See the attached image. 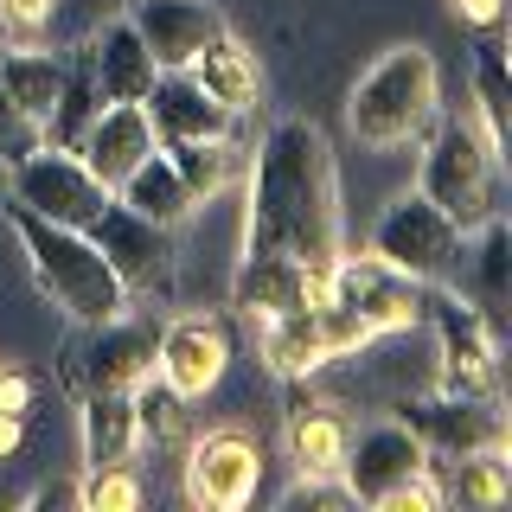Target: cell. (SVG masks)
<instances>
[{
	"instance_id": "6da1fadb",
	"label": "cell",
	"mask_w": 512,
	"mask_h": 512,
	"mask_svg": "<svg viewBox=\"0 0 512 512\" xmlns=\"http://www.w3.org/2000/svg\"><path fill=\"white\" fill-rule=\"evenodd\" d=\"M340 173L333 148L308 116H282L250 154L244 256L231 276V308L250 320L320 301V282L340 263Z\"/></svg>"
},
{
	"instance_id": "7a4b0ae2",
	"label": "cell",
	"mask_w": 512,
	"mask_h": 512,
	"mask_svg": "<svg viewBox=\"0 0 512 512\" xmlns=\"http://www.w3.org/2000/svg\"><path fill=\"white\" fill-rule=\"evenodd\" d=\"M7 224L26 250V269L39 282V295L64 308L77 327H103V320L128 314V288L116 282V269L103 263V250L90 244V231H71V224H52L39 212L7 199Z\"/></svg>"
},
{
	"instance_id": "3957f363",
	"label": "cell",
	"mask_w": 512,
	"mask_h": 512,
	"mask_svg": "<svg viewBox=\"0 0 512 512\" xmlns=\"http://www.w3.org/2000/svg\"><path fill=\"white\" fill-rule=\"evenodd\" d=\"M442 116V71L423 45H391L346 96V128L365 148H404Z\"/></svg>"
},
{
	"instance_id": "277c9868",
	"label": "cell",
	"mask_w": 512,
	"mask_h": 512,
	"mask_svg": "<svg viewBox=\"0 0 512 512\" xmlns=\"http://www.w3.org/2000/svg\"><path fill=\"white\" fill-rule=\"evenodd\" d=\"M436 212L455 224L461 237H474L480 224L500 218V154L474 122H442L436 141L423 154V180H416Z\"/></svg>"
},
{
	"instance_id": "5b68a950",
	"label": "cell",
	"mask_w": 512,
	"mask_h": 512,
	"mask_svg": "<svg viewBox=\"0 0 512 512\" xmlns=\"http://www.w3.org/2000/svg\"><path fill=\"white\" fill-rule=\"evenodd\" d=\"M372 340L378 333L352 308H340V301H301V308L263 320V365L276 378H314L320 365L352 359V352H365Z\"/></svg>"
},
{
	"instance_id": "8992f818",
	"label": "cell",
	"mask_w": 512,
	"mask_h": 512,
	"mask_svg": "<svg viewBox=\"0 0 512 512\" xmlns=\"http://www.w3.org/2000/svg\"><path fill=\"white\" fill-rule=\"evenodd\" d=\"M7 199L26 205V212H39V218H52V224L90 231L116 192L96 180V173H90L71 148H52V141H39L32 154H20V160L7 167Z\"/></svg>"
},
{
	"instance_id": "52a82bcc",
	"label": "cell",
	"mask_w": 512,
	"mask_h": 512,
	"mask_svg": "<svg viewBox=\"0 0 512 512\" xmlns=\"http://www.w3.org/2000/svg\"><path fill=\"white\" fill-rule=\"evenodd\" d=\"M461 244H468V237H461L455 224L423 199V192L391 199V205H384V218L372 224V256H378V263H391L397 276L423 282V288L429 282H455Z\"/></svg>"
},
{
	"instance_id": "ba28073f",
	"label": "cell",
	"mask_w": 512,
	"mask_h": 512,
	"mask_svg": "<svg viewBox=\"0 0 512 512\" xmlns=\"http://www.w3.org/2000/svg\"><path fill=\"white\" fill-rule=\"evenodd\" d=\"M397 423L410 429L429 455H506L512 429L493 397H455V391H436V397H404L397 404Z\"/></svg>"
},
{
	"instance_id": "9c48e42d",
	"label": "cell",
	"mask_w": 512,
	"mask_h": 512,
	"mask_svg": "<svg viewBox=\"0 0 512 512\" xmlns=\"http://www.w3.org/2000/svg\"><path fill=\"white\" fill-rule=\"evenodd\" d=\"M320 301L352 308L365 327L378 333V340H384V333H410L416 320H423V282L397 276V269L378 263L372 250H365V256H346L340 250V263H333L327 282H320Z\"/></svg>"
},
{
	"instance_id": "30bf717a",
	"label": "cell",
	"mask_w": 512,
	"mask_h": 512,
	"mask_svg": "<svg viewBox=\"0 0 512 512\" xmlns=\"http://www.w3.org/2000/svg\"><path fill=\"white\" fill-rule=\"evenodd\" d=\"M263 487V442L250 429H205L186 442V500L205 512H237Z\"/></svg>"
},
{
	"instance_id": "8fae6325",
	"label": "cell",
	"mask_w": 512,
	"mask_h": 512,
	"mask_svg": "<svg viewBox=\"0 0 512 512\" xmlns=\"http://www.w3.org/2000/svg\"><path fill=\"white\" fill-rule=\"evenodd\" d=\"M429 320H436V391L455 397H493L500 384V365H493V320L474 314L461 295H423Z\"/></svg>"
},
{
	"instance_id": "7c38bea8",
	"label": "cell",
	"mask_w": 512,
	"mask_h": 512,
	"mask_svg": "<svg viewBox=\"0 0 512 512\" xmlns=\"http://www.w3.org/2000/svg\"><path fill=\"white\" fill-rule=\"evenodd\" d=\"M90 244L103 250V263L116 269L128 295H160L173 282V231L141 212H128L122 199L103 205V218L90 224Z\"/></svg>"
},
{
	"instance_id": "4fadbf2b",
	"label": "cell",
	"mask_w": 512,
	"mask_h": 512,
	"mask_svg": "<svg viewBox=\"0 0 512 512\" xmlns=\"http://www.w3.org/2000/svg\"><path fill=\"white\" fill-rule=\"evenodd\" d=\"M224 365H231V327L218 314H180L160 327V346H154V378L167 391H180L186 404L205 391H218Z\"/></svg>"
},
{
	"instance_id": "5bb4252c",
	"label": "cell",
	"mask_w": 512,
	"mask_h": 512,
	"mask_svg": "<svg viewBox=\"0 0 512 512\" xmlns=\"http://www.w3.org/2000/svg\"><path fill=\"white\" fill-rule=\"evenodd\" d=\"M90 340L77 352L71 378L77 391H135L141 378H154V346H160V327L154 320H135V314H116L103 327H84Z\"/></svg>"
},
{
	"instance_id": "9a60e30c",
	"label": "cell",
	"mask_w": 512,
	"mask_h": 512,
	"mask_svg": "<svg viewBox=\"0 0 512 512\" xmlns=\"http://www.w3.org/2000/svg\"><path fill=\"white\" fill-rule=\"evenodd\" d=\"M429 468V448L410 436L404 423H378L365 429V436L346 442V468H340V487L352 493V506H378L391 487H404V480H416Z\"/></svg>"
},
{
	"instance_id": "2e32d148",
	"label": "cell",
	"mask_w": 512,
	"mask_h": 512,
	"mask_svg": "<svg viewBox=\"0 0 512 512\" xmlns=\"http://www.w3.org/2000/svg\"><path fill=\"white\" fill-rule=\"evenodd\" d=\"M352 442V416L333 397L308 391V378H288V461L301 480H340Z\"/></svg>"
},
{
	"instance_id": "e0dca14e",
	"label": "cell",
	"mask_w": 512,
	"mask_h": 512,
	"mask_svg": "<svg viewBox=\"0 0 512 512\" xmlns=\"http://www.w3.org/2000/svg\"><path fill=\"white\" fill-rule=\"evenodd\" d=\"M128 26L141 32L160 71H186L224 32V13L218 0H128Z\"/></svg>"
},
{
	"instance_id": "ac0fdd59",
	"label": "cell",
	"mask_w": 512,
	"mask_h": 512,
	"mask_svg": "<svg viewBox=\"0 0 512 512\" xmlns=\"http://www.w3.org/2000/svg\"><path fill=\"white\" fill-rule=\"evenodd\" d=\"M141 109H148L160 148H173V141H231V128H237L231 109L212 103L186 71H160L154 90L141 96Z\"/></svg>"
},
{
	"instance_id": "d6986e66",
	"label": "cell",
	"mask_w": 512,
	"mask_h": 512,
	"mask_svg": "<svg viewBox=\"0 0 512 512\" xmlns=\"http://www.w3.org/2000/svg\"><path fill=\"white\" fill-rule=\"evenodd\" d=\"M154 148H160V141H154L148 109H141V103H103V116L90 122V135H84V148H77V160H84L96 180L116 192Z\"/></svg>"
},
{
	"instance_id": "ffe728a7",
	"label": "cell",
	"mask_w": 512,
	"mask_h": 512,
	"mask_svg": "<svg viewBox=\"0 0 512 512\" xmlns=\"http://www.w3.org/2000/svg\"><path fill=\"white\" fill-rule=\"evenodd\" d=\"M455 288H461V301H468L474 314L506 320V301H512V231H506V218L480 224L468 244H461Z\"/></svg>"
},
{
	"instance_id": "44dd1931",
	"label": "cell",
	"mask_w": 512,
	"mask_h": 512,
	"mask_svg": "<svg viewBox=\"0 0 512 512\" xmlns=\"http://www.w3.org/2000/svg\"><path fill=\"white\" fill-rule=\"evenodd\" d=\"M84 52H90V71H96L103 103H141V96L154 90V77H160L154 52L141 45V32L128 26V20H109V26L84 45Z\"/></svg>"
},
{
	"instance_id": "7402d4cb",
	"label": "cell",
	"mask_w": 512,
	"mask_h": 512,
	"mask_svg": "<svg viewBox=\"0 0 512 512\" xmlns=\"http://www.w3.org/2000/svg\"><path fill=\"white\" fill-rule=\"evenodd\" d=\"M84 468H122L141 455L135 391H84Z\"/></svg>"
},
{
	"instance_id": "603a6c76",
	"label": "cell",
	"mask_w": 512,
	"mask_h": 512,
	"mask_svg": "<svg viewBox=\"0 0 512 512\" xmlns=\"http://www.w3.org/2000/svg\"><path fill=\"white\" fill-rule=\"evenodd\" d=\"M186 77H192V84H199L205 96H212V103H224V109H231V116H244V109L256 103V90H263L256 52H250L244 39H237L231 26H224L218 39L205 45V52L192 58V64H186Z\"/></svg>"
},
{
	"instance_id": "cb8c5ba5",
	"label": "cell",
	"mask_w": 512,
	"mask_h": 512,
	"mask_svg": "<svg viewBox=\"0 0 512 512\" xmlns=\"http://www.w3.org/2000/svg\"><path fill=\"white\" fill-rule=\"evenodd\" d=\"M429 474H436L442 506H461V512H493L512 500L506 455H429Z\"/></svg>"
},
{
	"instance_id": "d4e9b609",
	"label": "cell",
	"mask_w": 512,
	"mask_h": 512,
	"mask_svg": "<svg viewBox=\"0 0 512 512\" xmlns=\"http://www.w3.org/2000/svg\"><path fill=\"white\" fill-rule=\"evenodd\" d=\"M116 199L128 205V212H141V218H154V224H186L192 212H199V199L186 192V180L173 173V160H167V148H154L148 160H141L135 173L116 186Z\"/></svg>"
},
{
	"instance_id": "484cf974",
	"label": "cell",
	"mask_w": 512,
	"mask_h": 512,
	"mask_svg": "<svg viewBox=\"0 0 512 512\" xmlns=\"http://www.w3.org/2000/svg\"><path fill=\"white\" fill-rule=\"evenodd\" d=\"M0 84H7L13 109L39 128L45 141V122H52V103L64 90V52H0Z\"/></svg>"
},
{
	"instance_id": "4316f807",
	"label": "cell",
	"mask_w": 512,
	"mask_h": 512,
	"mask_svg": "<svg viewBox=\"0 0 512 512\" xmlns=\"http://www.w3.org/2000/svg\"><path fill=\"white\" fill-rule=\"evenodd\" d=\"M96 116H103V90H96L90 52H71V58H64V90H58V103H52V122H45V141L77 154Z\"/></svg>"
},
{
	"instance_id": "83f0119b",
	"label": "cell",
	"mask_w": 512,
	"mask_h": 512,
	"mask_svg": "<svg viewBox=\"0 0 512 512\" xmlns=\"http://www.w3.org/2000/svg\"><path fill=\"white\" fill-rule=\"evenodd\" d=\"M474 96H480V135L493 141V154H506L512 141V84H506V45L487 39L474 52Z\"/></svg>"
},
{
	"instance_id": "f1b7e54d",
	"label": "cell",
	"mask_w": 512,
	"mask_h": 512,
	"mask_svg": "<svg viewBox=\"0 0 512 512\" xmlns=\"http://www.w3.org/2000/svg\"><path fill=\"white\" fill-rule=\"evenodd\" d=\"M167 160H173V173L186 180V192L199 205L218 199V192L231 186V173H237V148H231V141H173Z\"/></svg>"
},
{
	"instance_id": "f546056e",
	"label": "cell",
	"mask_w": 512,
	"mask_h": 512,
	"mask_svg": "<svg viewBox=\"0 0 512 512\" xmlns=\"http://www.w3.org/2000/svg\"><path fill=\"white\" fill-rule=\"evenodd\" d=\"M135 416H141V442H160V448L186 442V397L167 391L160 378L135 384Z\"/></svg>"
},
{
	"instance_id": "4dcf8cb0",
	"label": "cell",
	"mask_w": 512,
	"mask_h": 512,
	"mask_svg": "<svg viewBox=\"0 0 512 512\" xmlns=\"http://www.w3.org/2000/svg\"><path fill=\"white\" fill-rule=\"evenodd\" d=\"M148 500V487H141L135 461H122V468H84L77 480V506L84 512H135Z\"/></svg>"
},
{
	"instance_id": "1f68e13d",
	"label": "cell",
	"mask_w": 512,
	"mask_h": 512,
	"mask_svg": "<svg viewBox=\"0 0 512 512\" xmlns=\"http://www.w3.org/2000/svg\"><path fill=\"white\" fill-rule=\"evenodd\" d=\"M39 148V128H32L20 109H13V96H7V84H0V167H13L20 154H32Z\"/></svg>"
},
{
	"instance_id": "d6a6232c",
	"label": "cell",
	"mask_w": 512,
	"mask_h": 512,
	"mask_svg": "<svg viewBox=\"0 0 512 512\" xmlns=\"http://www.w3.org/2000/svg\"><path fill=\"white\" fill-rule=\"evenodd\" d=\"M32 416V372H20V365H0V423L7 429H26Z\"/></svg>"
},
{
	"instance_id": "836d02e7",
	"label": "cell",
	"mask_w": 512,
	"mask_h": 512,
	"mask_svg": "<svg viewBox=\"0 0 512 512\" xmlns=\"http://www.w3.org/2000/svg\"><path fill=\"white\" fill-rule=\"evenodd\" d=\"M58 13V0H0V26L13 32V39H32V32H45Z\"/></svg>"
},
{
	"instance_id": "e575fe53",
	"label": "cell",
	"mask_w": 512,
	"mask_h": 512,
	"mask_svg": "<svg viewBox=\"0 0 512 512\" xmlns=\"http://www.w3.org/2000/svg\"><path fill=\"white\" fill-rule=\"evenodd\" d=\"M448 13H455L461 26H474V32H493L506 20V0H448Z\"/></svg>"
},
{
	"instance_id": "d590c367",
	"label": "cell",
	"mask_w": 512,
	"mask_h": 512,
	"mask_svg": "<svg viewBox=\"0 0 512 512\" xmlns=\"http://www.w3.org/2000/svg\"><path fill=\"white\" fill-rule=\"evenodd\" d=\"M20 506H26V512H58V506H77V487H71V480H45V487H32Z\"/></svg>"
},
{
	"instance_id": "8d00e7d4",
	"label": "cell",
	"mask_w": 512,
	"mask_h": 512,
	"mask_svg": "<svg viewBox=\"0 0 512 512\" xmlns=\"http://www.w3.org/2000/svg\"><path fill=\"white\" fill-rule=\"evenodd\" d=\"M13 448H20V429H7V423H0V455H13Z\"/></svg>"
}]
</instances>
